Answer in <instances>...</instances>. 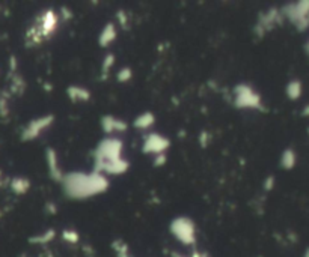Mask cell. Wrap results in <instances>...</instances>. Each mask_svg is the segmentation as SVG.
I'll return each instance as SVG.
<instances>
[{
  "instance_id": "obj_1",
  "label": "cell",
  "mask_w": 309,
  "mask_h": 257,
  "mask_svg": "<svg viewBox=\"0 0 309 257\" xmlns=\"http://www.w3.org/2000/svg\"><path fill=\"white\" fill-rule=\"evenodd\" d=\"M61 184L64 188V194L68 199L88 200L91 197L106 192L109 189L110 182H109L107 176L92 170L91 173H85V172L67 173V175H64V179Z\"/></svg>"
},
{
  "instance_id": "obj_2",
  "label": "cell",
  "mask_w": 309,
  "mask_h": 257,
  "mask_svg": "<svg viewBox=\"0 0 309 257\" xmlns=\"http://www.w3.org/2000/svg\"><path fill=\"white\" fill-rule=\"evenodd\" d=\"M234 107L238 110L264 111L261 95L247 83H240L234 87Z\"/></svg>"
},
{
  "instance_id": "obj_3",
  "label": "cell",
  "mask_w": 309,
  "mask_h": 257,
  "mask_svg": "<svg viewBox=\"0 0 309 257\" xmlns=\"http://www.w3.org/2000/svg\"><path fill=\"white\" fill-rule=\"evenodd\" d=\"M284 20H288L297 32H305L309 29V0H300L288 3L280 8Z\"/></svg>"
},
{
  "instance_id": "obj_4",
  "label": "cell",
  "mask_w": 309,
  "mask_h": 257,
  "mask_svg": "<svg viewBox=\"0 0 309 257\" xmlns=\"http://www.w3.org/2000/svg\"><path fill=\"white\" fill-rule=\"evenodd\" d=\"M59 26V15L53 11V9H47L44 11L37 20V26L34 29L29 30V42L32 44H39L44 38H50L58 29Z\"/></svg>"
},
{
  "instance_id": "obj_5",
  "label": "cell",
  "mask_w": 309,
  "mask_h": 257,
  "mask_svg": "<svg viewBox=\"0 0 309 257\" xmlns=\"http://www.w3.org/2000/svg\"><path fill=\"white\" fill-rule=\"evenodd\" d=\"M124 152V142L118 137H107L103 139L92 152L94 164L110 163L122 158Z\"/></svg>"
},
{
  "instance_id": "obj_6",
  "label": "cell",
  "mask_w": 309,
  "mask_h": 257,
  "mask_svg": "<svg viewBox=\"0 0 309 257\" xmlns=\"http://www.w3.org/2000/svg\"><path fill=\"white\" fill-rule=\"evenodd\" d=\"M169 232L183 245L193 247L196 244V224L189 217L181 215V217L174 218L169 224Z\"/></svg>"
},
{
  "instance_id": "obj_7",
  "label": "cell",
  "mask_w": 309,
  "mask_h": 257,
  "mask_svg": "<svg viewBox=\"0 0 309 257\" xmlns=\"http://www.w3.org/2000/svg\"><path fill=\"white\" fill-rule=\"evenodd\" d=\"M282 23H284V17L280 14V9L270 8L258 15V20L254 26V35L257 38H264L277 26H282Z\"/></svg>"
},
{
  "instance_id": "obj_8",
  "label": "cell",
  "mask_w": 309,
  "mask_h": 257,
  "mask_svg": "<svg viewBox=\"0 0 309 257\" xmlns=\"http://www.w3.org/2000/svg\"><path fill=\"white\" fill-rule=\"evenodd\" d=\"M56 117L54 114L48 113V114H44V116H39L37 119L31 120L21 131V142H32V140H37L39 136L47 131L53 123H54Z\"/></svg>"
},
{
  "instance_id": "obj_9",
  "label": "cell",
  "mask_w": 309,
  "mask_h": 257,
  "mask_svg": "<svg viewBox=\"0 0 309 257\" xmlns=\"http://www.w3.org/2000/svg\"><path fill=\"white\" fill-rule=\"evenodd\" d=\"M171 146V140L158 133H150L144 137L142 142V152L147 155H158L166 153V150Z\"/></svg>"
},
{
  "instance_id": "obj_10",
  "label": "cell",
  "mask_w": 309,
  "mask_h": 257,
  "mask_svg": "<svg viewBox=\"0 0 309 257\" xmlns=\"http://www.w3.org/2000/svg\"><path fill=\"white\" fill-rule=\"evenodd\" d=\"M130 169V163L125 158L110 161V163H103V164H94V172L101 173L104 176H119L124 175Z\"/></svg>"
},
{
  "instance_id": "obj_11",
  "label": "cell",
  "mask_w": 309,
  "mask_h": 257,
  "mask_svg": "<svg viewBox=\"0 0 309 257\" xmlns=\"http://www.w3.org/2000/svg\"><path fill=\"white\" fill-rule=\"evenodd\" d=\"M100 125H101V131L106 134V136H112V134H121V133H125L128 130V123L122 119H118L112 114H104L100 120Z\"/></svg>"
},
{
  "instance_id": "obj_12",
  "label": "cell",
  "mask_w": 309,
  "mask_h": 257,
  "mask_svg": "<svg viewBox=\"0 0 309 257\" xmlns=\"http://www.w3.org/2000/svg\"><path fill=\"white\" fill-rule=\"evenodd\" d=\"M45 161H47V167H48V173H50V178L56 182H62L64 179V172L61 169V164H59V155H58V150L53 149V147H47L45 149Z\"/></svg>"
},
{
  "instance_id": "obj_13",
  "label": "cell",
  "mask_w": 309,
  "mask_h": 257,
  "mask_svg": "<svg viewBox=\"0 0 309 257\" xmlns=\"http://www.w3.org/2000/svg\"><path fill=\"white\" fill-rule=\"evenodd\" d=\"M116 38H118V29H116L115 23L109 21V23L104 24V27H103L101 32H100L98 45H100L101 48H107V47H110V45L115 42Z\"/></svg>"
},
{
  "instance_id": "obj_14",
  "label": "cell",
  "mask_w": 309,
  "mask_h": 257,
  "mask_svg": "<svg viewBox=\"0 0 309 257\" xmlns=\"http://www.w3.org/2000/svg\"><path fill=\"white\" fill-rule=\"evenodd\" d=\"M67 97L70 98V101L73 103H88L91 100V92L86 87L81 86H68L67 87Z\"/></svg>"
},
{
  "instance_id": "obj_15",
  "label": "cell",
  "mask_w": 309,
  "mask_h": 257,
  "mask_svg": "<svg viewBox=\"0 0 309 257\" xmlns=\"http://www.w3.org/2000/svg\"><path fill=\"white\" fill-rule=\"evenodd\" d=\"M154 123L155 116L153 111H144V113L137 114L136 119L133 120V126H134L136 130H142V131L150 130Z\"/></svg>"
},
{
  "instance_id": "obj_16",
  "label": "cell",
  "mask_w": 309,
  "mask_h": 257,
  "mask_svg": "<svg viewBox=\"0 0 309 257\" xmlns=\"http://www.w3.org/2000/svg\"><path fill=\"white\" fill-rule=\"evenodd\" d=\"M285 93H287L288 100H291V101L300 100V97L303 93V83L299 78L290 80L288 84H287V87H285Z\"/></svg>"
},
{
  "instance_id": "obj_17",
  "label": "cell",
  "mask_w": 309,
  "mask_h": 257,
  "mask_svg": "<svg viewBox=\"0 0 309 257\" xmlns=\"http://www.w3.org/2000/svg\"><path fill=\"white\" fill-rule=\"evenodd\" d=\"M296 163H297V153L294 149L291 147H287L282 155H280V161H279V166L280 169L284 170H293L296 167Z\"/></svg>"
},
{
  "instance_id": "obj_18",
  "label": "cell",
  "mask_w": 309,
  "mask_h": 257,
  "mask_svg": "<svg viewBox=\"0 0 309 257\" xmlns=\"http://www.w3.org/2000/svg\"><path fill=\"white\" fill-rule=\"evenodd\" d=\"M54 238H56V230H54V229H47L45 232L39 233L37 236H32V238L29 239V242H31V244H37V245H47V244H50Z\"/></svg>"
},
{
  "instance_id": "obj_19",
  "label": "cell",
  "mask_w": 309,
  "mask_h": 257,
  "mask_svg": "<svg viewBox=\"0 0 309 257\" xmlns=\"http://www.w3.org/2000/svg\"><path fill=\"white\" fill-rule=\"evenodd\" d=\"M11 189L15 192V194H18V196H23V194H26L29 189H31V182H29V179H26V178H14L12 181H11Z\"/></svg>"
},
{
  "instance_id": "obj_20",
  "label": "cell",
  "mask_w": 309,
  "mask_h": 257,
  "mask_svg": "<svg viewBox=\"0 0 309 257\" xmlns=\"http://www.w3.org/2000/svg\"><path fill=\"white\" fill-rule=\"evenodd\" d=\"M115 62H116V57L114 53H107V54L104 56L103 63H101V78H103V80H107L109 73H110L112 67L115 65Z\"/></svg>"
},
{
  "instance_id": "obj_21",
  "label": "cell",
  "mask_w": 309,
  "mask_h": 257,
  "mask_svg": "<svg viewBox=\"0 0 309 257\" xmlns=\"http://www.w3.org/2000/svg\"><path fill=\"white\" fill-rule=\"evenodd\" d=\"M112 250L115 251L116 257H131L128 244L124 242L122 239H115V241L112 242Z\"/></svg>"
},
{
  "instance_id": "obj_22",
  "label": "cell",
  "mask_w": 309,
  "mask_h": 257,
  "mask_svg": "<svg viewBox=\"0 0 309 257\" xmlns=\"http://www.w3.org/2000/svg\"><path fill=\"white\" fill-rule=\"evenodd\" d=\"M61 236H62V239L65 242H68L71 245H76V244L80 242V235H78L77 230H74V229H64Z\"/></svg>"
},
{
  "instance_id": "obj_23",
  "label": "cell",
  "mask_w": 309,
  "mask_h": 257,
  "mask_svg": "<svg viewBox=\"0 0 309 257\" xmlns=\"http://www.w3.org/2000/svg\"><path fill=\"white\" fill-rule=\"evenodd\" d=\"M133 78V70L130 68V67H122L118 74H116V81L118 83H128L130 80Z\"/></svg>"
},
{
  "instance_id": "obj_24",
  "label": "cell",
  "mask_w": 309,
  "mask_h": 257,
  "mask_svg": "<svg viewBox=\"0 0 309 257\" xmlns=\"http://www.w3.org/2000/svg\"><path fill=\"white\" fill-rule=\"evenodd\" d=\"M116 18H118V23H119V26L122 27V29H128V21H130V18H128V15H127V12L124 11V9H119L118 12H116Z\"/></svg>"
},
{
  "instance_id": "obj_25",
  "label": "cell",
  "mask_w": 309,
  "mask_h": 257,
  "mask_svg": "<svg viewBox=\"0 0 309 257\" xmlns=\"http://www.w3.org/2000/svg\"><path fill=\"white\" fill-rule=\"evenodd\" d=\"M166 163H167V155L166 153H158V155H154V158H153V166L154 167H163Z\"/></svg>"
},
{
  "instance_id": "obj_26",
  "label": "cell",
  "mask_w": 309,
  "mask_h": 257,
  "mask_svg": "<svg viewBox=\"0 0 309 257\" xmlns=\"http://www.w3.org/2000/svg\"><path fill=\"white\" fill-rule=\"evenodd\" d=\"M199 145L204 147V149L208 147V145H210V134L207 131H202L199 134Z\"/></svg>"
},
{
  "instance_id": "obj_27",
  "label": "cell",
  "mask_w": 309,
  "mask_h": 257,
  "mask_svg": "<svg viewBox=\"0 0 309 257\" xmlns=\"http://www.w3.org/2000/svg\"><path fill=\"white\" fill-rule=\"evenodd\" d=\"M274 184H276V178H274L273 175L267 176V178L264 179V184H263V186H264V191H271V189H273V186H274Z\"/></svg>"
},
{
  "instance_id": "obj_28",
  "label": "cell",
  "mask_w": 309,
  "mask_h": 257,
  "mask_svg": "<svg viewBox=\"0 0 309 257\" xmlns=\"http://www.w3.org/2000/svg\"><path fill=\"white\" fill-rule=\"evenodd\" d=\"M45 209H48L50 214H56V212H58V206H56L54 203H51V202L45 205Z\"/></svg>"
},
{
  "instance_id": "obj_29",
  "label": "cell",
  "mask_w": 309,
  "mask_h": 257,
  "mask_svg": "<svg viewBox=\"0 0 309 257\" xmlns=\"http://www.w3.org/2000/svg\"><path fill=\"white\" fill-rule=\"evenodd\" d=\"M61 12L65 15V18H64V20H70V18H71V11H68V8H67V6H62V8H61Z\"/></svg>"
},
{
  "instance_id": "obj_30",
  "label": "cell",
  "mask_w": 309,
  "mask_h": 257,
  "mask_svg": "<svg viewBox=\"0 0 309 257\" xmlns=\"http://www.w3.org/2000/svg\"><path fill=\"white\" fill-rule=\"evenodd\" d=\"M187 257H210V256H208L207 253H204V251H196V250H194L193 253H192L190 256H187Z\"/></svg>"
},
{
  "instance_id": "obj_31",
  "label": "cell",
  "mask_w": 309,
  "mask_h": 257,
  "mask_svg": "<svg viewBox=\"0 0 309 257\" xmlns=\"http://www.w3.org/2000/svg\"><path fill=\"white\" fill-rule=\"evenodd\" d=\"M302 116H306V117L309 116V104L306 106V107H305V109H303V110H302Z\"/></svg>"
},
{
  "instance_id": "obj_32",
  "label": "cell",
  "mask_w": 309,
  "mask_h": 257,
  "mask_svg": "<svg viewBox=\"0 0 309 257\" xmlns=\"http://www.w3.org/2000/svg\"><path fill=\"white\" fill-rule=\"evenodd\" d=\"M303 50H305V53H306V56L309 57V39L306 41V44H305V47H303Z\"/></svg>"
},
{
  "instance_id": "obj_33",
  "label": "cell",
  "mask_w": 309,
  "mask_h": 257,
  "mask_svg": "<svg viewBox=\"0 0 309 257\" xmlns=\"http://www.w3.org/2000/svg\"><path fill=\"white\" fill-rule=\"evenodd\" d=\"M305 257H309V250L306 251V253H305Z\"/></svg>"
}]
</instances>
